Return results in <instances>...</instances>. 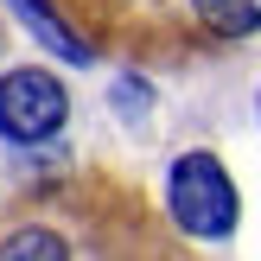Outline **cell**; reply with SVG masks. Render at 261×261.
Here are the masks:
<instances>
[{
	"label": "cell",
	"mask_w": 261,
	"mask_h": 261,
	"mask_svg": "<svg viewBox=\"0 0 261 261\" xmlns=\"http://www.w3.org/2000/svg\"><path fill=\"white\" fill-rule=\"evenodd\" d=\"M83 51L134 64H191L204 51L249 45L261 32V0H45Z\"/></svg>",
	"instance_id": "1"
},
{
	"label": "cell",
	"mask_w": 261,
	"mask_h": 261,
	"mask_svg": "<svg viewBox=\"0 0 261 261\" xmlns=\"http://www.w3.org/2000/svg\"><path fill=\"white\" fill-rule=\"evenodd\" d=\"M70 115V96L51 70H7L0 76V134L7 140H51Z\"/></svg>",
	"instance_id": "3"
},
{
	"label": "cell",
	"mask_w": 261,
	"mask_h": 261,
	"mask_svg": "<svg viewBox=\"0 0 261 261\" xmlns=\"http://www.w3.org/2000/svg\"><path fill=\"white\" fill-rule=\"evenodd\" d=\"M172 223L191 229V236H229L236 229V185H229L223 160L217 153H185L172 160Z\"/></svg>",
	"instance_id": "2"
}]
</instances>
